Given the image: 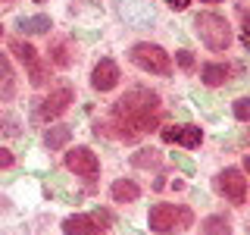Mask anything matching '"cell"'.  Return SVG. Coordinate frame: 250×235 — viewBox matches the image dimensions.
Segmentation results:
<instances>
[{"label":"cell","mask_w":250,"mask_h":235,"mask_svg":"<svg viewBox=\"0 0 250 235\" xmlns=\"http://www.w3.org/2000/svg\"><path fill=\"white\" fill-rule=\"evenodd\" d=\"M163 141H175V144L194 151V147H200V141H203V129H200V125H194V122L166 125V129H163Z\"/></svg>","instance_id":"9c48e42d"},{"label":"cell","mask_w":250,"mask_h":235,"mask_svg":"<svg viewBox=\"0 0 250 235\" xmlns=\"http://www.w3.org/2000/svg\"><path fill=\"white\" fill-rule=\"evenodd\" d=\"M3 3H13V0H3Z\"/></svg>","instance_id":"f546056e"},{"label":"cell","mask_w":250,"mask_h":235,"mask_svg":"<svg viewBox=\"0 0 250 235\" xmlns=\"http://www.w3.org/2000/svg\"><path fill=\"white\" fill-rule=\"evenodd\" d=\"M47 78H50V60H47V63H44V60H35V63L28 66V82L35 85V88H41Z\"/></svg>","instance_id":"d6986e66"},{"label":"cell","mask_w":250,"mask_h":235,"mask_svg":"<svg viewBox=\"0 0 250 235\" xmlns=\"http://www.w3.org/2000/svg\"><path fill=\"white\" fill-rule=\"evenodd\" d=\"M35 3H44V0H35Z\"/></svg>","instance_id":"83f0119b"},{"label":"cell","mask_w":250,"mask_h":235,"mask_svg":"<svg viewBox=\"0 0 250 235\" xmlns=\"http://www.w3.org/2000/svg\"><path fill=\"white\" fill-rule=\"evenodd\" d=\"M244 172H250V154L244 157Z\"/></svg>","instance_id":"484cf974"},{"label":"cell","mask_w":250,"mask_h":235,"mask_svg":"<svg viewBox=\"0 0 250 235\" xmlns=\"http://www.w3.org/2000/svg\"><path fill=\"white\" fill-rule=\"evenodd\" d=\"M109 198L116 204H131V201L141 198V185L135 179H116V182L109 185Z\"/></svg>","instance_id":"7c38bea8"},{"label":"cell","mask_w":250,"mask_h":235,"mask_svg":"<svg viewBox=\"0 0 250 235\" xmlns=\"http://www.w3.org/2000/svg\"><path fill=\"white\" fill-rule=\"evenodd\" d=\"M50 66H57V69H69L75 63V50H72V41L69 38H60V41H53L50 44Z\"/></svg>","instance_id":"4fadbf2b"},{"label":"cell","mask_w":250,"mask_h":235,"mask_svg":"<svg viewBox=\"0 0 250 235\" xmlns=\"http://www.w3.org/2000/svg\"><path fill=\"white\" fill-rule=\"evenodd\" d=\"M72 141V125H50V129L44 132V147L47 151H62V147Z\"/></svg>","instance_id":"5bb4252c"},{"label":"cell","mask_w":250,"mask_h":235,"mask_svg":"<svg viewBox=\"0 0 250 235\" xmlns=\"http://www.w3.org/2000/svg\"><path fill=\"white\" fill-rule=\"evenodd\" d=\"M194 31H197V38L203 41L207 50H229L231 44V25L225 16L219 13H197L194 16Z\"/></svg>","instance_id":"7a4b0ae2"},{"label":"cell","mask_w":250,"mask_h":235,"mask_svg":"<svg viewBox=\"0 0 250 235\" xmlns=\"http://www.w3.org/2000/svg\"><path fill=\"white\" fill-rule=\"evenodd\" d=\"M203 3H222V0H203Z\"/></svg>","instance_id":"4316f807"},{"label":"cell","mask_w":250,"mask_h":235,"mask_svg":"<svg viewBox=\"0 0 250 235\" xmlns=\"http://www.w3.org/2000/svg\"><path fill=\"white\" fill-rule=\"evenodd\" d=\"M0 35H3V25H0Z\"/></svg>","instance_id":"f1b7e54d"},{"label":"cell","mask_w":250,"mask_h":235,"mask_svg":"<svg viewBox=\"0 0 250 235\" xmlns=\"http://www.w3.org/2000/svg\"><path fill=\"white\" fill-rule=\"evenodd\" d=\"M10 50H13V57H16V60H22L25 66H31V63L38 60V50L25 41V38H13V41H10Z\"/></svg>","instance_id":"ac0fdd59"},{"label":"cell","mask_w":250,"mask_h":235,"mask_svg":"<svg viewBox=\"0 0 250 235\" xmlns=\"http://www.w3.org/2000/svg\"><path fill=\"white\" fill-rule=\"evenodd\" d=\"M66 169L75 172V176H82V179H97L100 157L94 154L91 147L78 144V147H72V151H66Z\"/></svg>","instance_id":"52a82bcc"},{"label":"cell","mask_w":250,"mask_h":235,"mask_svg":"<svg viewBox=\"0 0 250 235\" xmlns=\"http://www.w3.org/2000/svg\"><path fill=\"white\" fill-rule=\"evenodd\" d=\"M72 100H75V91L69 88V85H62V88H57V91H50L47 97L38 104V119L41 122H50V119H60L62 113H66L69 107H72Z\"/></svg>","instance_id":"8992f818"},{"label":"cell","mask_w":250,"mask_h":235,"mask_svg":"<svg viewBox=\"0 0 250 235\" xmlns=\"http://www.w3.org/2000/svg\"><path fill=\"white\" fill-rule=\"evenodd\" d=\"M213 185H216V191L222 194L225 201L238 204V207L247 201V176H244V169H238V166H225L213 179Z\"/></svg>","instance_id":"5b68a950"},{"label":"cell","mask_w":250,"mask_h":235,"mask_svg":"<svg viewBox=\"0 0 250 235\" xmlns=\"http://www.w3.org/2000/svg\"><path fill=\"white\" fill-rule=\"evenodd\" d=\"M16 163V157H13V151H6V147H0V169H10Z\"/></svg>","instance_id":"603a6c76"},{"label":"cell","mask_w":250,"mask_h":235,"mask_svg":"<svg viewBox=\"0 0 250 235\" xmlns=\"http://www.w3.org/2000/svg\"><path fill=\"white\" fill-rule=\"evenodd\" d=\"M231 113L238 122H250V97H238L231 104Z\"/></svg>","instance_id":"ffe728a7"},{"label":"cell","mask_w":250,"mask_h":235,"mask_svg":"<svg viewBox=\"0 0 250 235\" xmlns=\"http://www.w3.org/2000/svg\"><path fill=\"white\" fill-rule=\"evenodd\" d=\"M160 110V94L150 88H131L113 104V119L116 116H131V113H156Z\"/></svg>","instance_id":"277c9868"},{"label":"cell","mask_w":250,"mask_h":235,"mask_svg":"<svg viewBox=\"0 0 250 235\" xmlns=\"http://www.w3.org/2000/svg\"><path fill=\"white\" fill-rule=\"evenodd\" d=\"M10 78H13V66L6 60V53H0V82H10Z\"/></svg>","instance_id":"7402d4cb"},{"label":"cell","mask_w":250,"mask_h":235,"mask_svg":"<svg viewBox=\"0 0 250 235\" xmlns=\"http://www.w3.org/2000/svg\"><path fill=\"white\" fill-rule=\"evenodd\" d=\"M241 44H244V47H247V50H250V28L244 31V35H241Z\"/></svg>","instance_id":"d4e9b609"},{"label":"cell","mask_w":250,"mask_h":235,"mask_svg":"<svg viewBox=\"0 0 250 235\" xmlns=\"http://www.w3.org/2000/svg\"><path fill=\"white\" fill-rule=\"evenodd\" d=\"M50 16H28V19H19V31L22 35H44L50 31Z\"/></svg>","instance_id":"e0dca14e"},{"label":"cell","mask_w":250,"mask_h":235,"mask_svg":"<svg viewBox=\"0 0 250 235\" xmlns=\"http://www.w3.org/2000/svg\"><path fill=\"white\" fill-rule=\"evenodd\" d=\"M147 226L156 235H175V232H188L194 226V210L185 204H153L147 213Z\"/></svg>","instance_id":"6da1fadb"},{"label":"cell","mask_w":250,"mask_h":235,"mask_svg":"<svg viewBox=\"0 0 250 235\" xmlns=\"http://www.w3.org/2000/svg\"><path fill=\"white\" fill-rule=\"evenodd\" d=\"M231 78V66L229 63H203L200 66V82L209 85V88H222Z\"/></svg>","instance_id":"8fae6325"},{"label":"cell","mask_w":250,"mask_h":235,"mask_svg":"<svg viewBox=\"0 0 250 235\" xmlns=\"http://www.w3.org/2000/svg\"><path fill=\"white\" fill-rule=\"evenodd\" d=\"M175 63L185 69V72H194V69H197V60H194L191 50H175Z\"/></svg>","instance_id":"44dd1931"},{"label":"cell","mask_w":250,"mask_h":235,"mask_svg":"<svg viewBox=\"0 0 250 235\" xmlns=\"http://www.w3.org/2000/svg\"><path fill=\"white\" fill-rule=\"evenodd\" d=\"M200 232L203 235H231V219L225 213H209L200 223Z\"/></svg>","instance_id":"9a60e30c"},{"label":"cell","mask_w":250,"mask_h":235,"mask_svg":"<svg viewBox=\"0 0 250 235\" xmlns=\"http://www.w3.org/2000/svg\"><path fill=\"white\" fill-rule=\"evenodd\" d=\"M62 235H104V226L94 213H75L62 219Z\"/></svg>","instance_id":"30bf717a"},{"label":"cell","mask_w":250,"mask_h":235,"mask_svg":"<svg viewBox=\"0 0 250 235\" xmlns=\"http://www.w3.org/2000/svg\"><path fill=\"white\" fill-rule=\"evenodd\" d=\"M128 57H131V63H135L138 69H144V72H150V75H169L172 72V57L160 44L138 41V44H131Z\"/></svg>","instance_id":"3957f363"},{"label":"cell","mask_w":250,"mask_h":235,"mask_svg":"<svg viewBox=\"0 0 250 235\" xmlns=\"http://www.w3.org/2000/svg\"><path fill=\"white\" fill-rule=\"evenodd\" d=\"M116 85H119V66H116V60H97L94 63V69H91V88L94 91H100V94H106V91H113Z\"/></svg>","instance_id":"ba28073f"},{"label":"cell","mask_w":250,"mask_h":235,"mask_svg":"<svg viewBox=\"0 0 250 235\" xmlns=\"http://www.w3.org/2000/svg\"><path fill=\"white\" fill-rule=\"evenodd\" d=\"M166 6H169V10H175V13H182V10L191 6V0H166Z\"/></svg>","instance_id":"cb8c5ba5"},{"label":"cell","mask_w":250,"mask_h":235,"mask_svg":"<svg viewBox=\"0 0 250 235\" xmlns=\"http://www.w3.org/2000/svg\"><path fill=\"white\" fill-rule=\"evenodd\" d=\"M131 163H135L138 169H156L163 163V154L156 151V147H144V151H135V154H131Z\"/></svg>","instance_id":"2e32d148"}]
</instances>
